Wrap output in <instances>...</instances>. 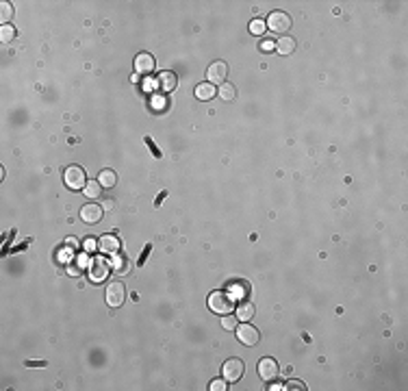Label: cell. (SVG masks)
Here are the masks:
<instances>
[{
    "label": "cell",
    "mask_w": 408,
    "mask_h": 391,
    "mask_svg": "<svg viewBox=\"0 0 408 391\" xmlns=\"http://www.w3.org/2000/svg\"><path fill=\"white\" fill-rule=\"evenodd\" d=\"M107 276H109V263L105 261V259H96V261L91 263V280L100 283V280H105Z\"/></svg>",
    "instance_id": "13"
},
{
    "label": "cell",
    "mask_w": 408,
    "mask_h": 391,
    "mask_svg": "<svg viewBox=\"0 0 408 391\" xmlns=\"http://www.w3.org/2000/svg\"><path fill=\"white\" fill-rule=\"evenodd\" d=\"M63 181H65V185L70 189H83L87 185V181H85V170L78 168V165H70V168L63 172Z\"/></svg>",
    "instance_id": "3"
},
{
    "label": "cell",
    "mask_w": 408,
    "mask_h": 391,
    "mask_svg": "<svg viewBox=\"0 0 408 391\" xmlns=\"http://www.w3.org/2000/svg\"><path fill=\"white\" fill-rule=\"evenodd\" d=\"M98 183L102 185V189H111L117 185V174L113 170H100L98 172Z\"/></svg>",
    "instance_id": "14"
},
{
    "label": "cell",
    "mask_w": 408,
    "mask_h": 391,
    "mask_svg": "<svg viewBox=\"0 0 408 391\" xmlns=\"http://www.w3.org/2000/svg\"><path fill=\"white\" fill-rule=\"evenodd\" d=\"M65 241H67V244H70V246H74V248H78V246H80V241H78L76 237H67Z\"/></svg>",
    "instance_id": "32"
},
{
    "label": "cell",
    "mask_w": 408,
    "mask_h": 391,
    "mask_svg": "<svg viewBox=\"0 0 408 391\" xmlns=\"http://www.w3.org/2000/svg\"><path fill=\"white\" fill-rule=\"evenodd\" d=\"M267 26L274 33H287L291 28V15L287 11H272L267 18Z\"/></svg>",
    "instance_id": "2"
},
{
    "label": "cell",
    "mask_w": 408,
    "mask_h": 391,
    "mask_svg": "<svg viewBox=\"0 0 408 391\" xmlns=\"http://www.w3.org/2000/svg\"><path fill=\"white\" fill-rule=\"evenodd\" d=\"M265 28H267V24H265V20H252L250 22V33L252 35H263L265 33Z\"/></svg>",
    "instance_id": "22"
},
{
    "label": "cell",
    "mask_w": 408,
    "mask_h": 391,
    "mask_svg": "<svg viewBox=\"0 0 408 391\" xmlns=\"http://www.w3.org/2000/svg\"><path fill=\"white\" fill-rule=\"evenodd\" d=\"M276 50H278L280 55H291L293 50H295V39L289 37V35H285V37H280L278 42H276Z\"/></svg>",
    "instance_id": "17"
},
{
    "label": "cell",
    "mask_w": 408,
    "mask_h": 391,
    "mask_svg": "<svg viewBox=\"0 0 408 391\" xmlns=\"http://www.w3.org/2000/svg\"><path fill=\"white\" fill-rule=\"evenodd\" d=\"M256 370H258V376L263 378V381H274L276 376H278V363L272 359V356H265V359H261L258 361V365H256Z\"/></svg>",
    "instance_id": "7"
},
{
    "label": "cell",
    "mask_w": 408,
    "mask_h": 391,
    "mask_svg": "<svg viewBox=\"0 0 408 391\" xmlns=\"http://www.w3.org/2000/svg\"><path fill=\"white\" fill-rule=\"evenodd\" d=\"M26 365L28 367H44L46 361H26Z\"/></svg>",
    "instance_id": "30"
},
{
    "label": "cell",
    "mask_w": 408,
    "mask_h": 391,
    "mask_svg": "<svg viewBox=\"0 0 408 391\" xmlns=\"http://www.w3.org/2000/svg\"><path fill=\"white\" fill-rule=\"evenodd\" d=\"M209 307H211V311H215V313H220V315H226V313L233 311L234 302H233L231 293L213 291V293L209 296Z\"/></svg>",
    "instance_id": "1"
},
{
    "label": "cell",
    "mask_w": 408,
    "mask_h": 391,
    "mask_svg": "<svg viewBox=\"0 0 408 391\" xmlns=\"http://www.w3.org/2000/svg\"><path fill=\"white\" fill-rule=\"evenodd\" d=\"M143 141H146L148 150H150V152H152V154H154V157H157V159H161V157H163V152H161L159 148H157V143L152 141V137H146V139H143Z\"/></svg>",
    "instance_id": "25"
},
{
    "label": "cell",
    "mask_w": 408,
    "mask_h": 391,
    "mask_svg": "<svg viewBox=\"0 0 408 391\" xmlns=\"http://www.w3.org/2000/svg\"><path fill=\"white\" fill-rule=\"evenodd\" d=\"M215 96H217V89L211 83H200L198 87H195V98H198V100H211V98H215Z\"/></svg>",
    "instance_id": "16"
},
{
    "label": "cell",
    "mask_w": 408,
    "mask_h": 391,
    "mask_svg": "<svg viewBox=\"0 0 408 391\" xmlns=\"http://www.w3.org/2000/svg\"><path fill=\"white\" fill-rule=\"evenodd\" d=\"M254 313H256V307H254V302H250V300L241 302L237 307V320H241V322L252 320L254 318Z\"/></svg>",
    "instance_id": "15"
},
{
    "label": "cell",
    "mask_w": 408,
    "mask_h": 391,
    "mask_svg": "<svg viewBox=\"0 0 408 391\" xmlns=\"http://www.w3.org/2000/svg\"><path fill=\"white\" fill-rule=\"evenodd\" d=\"M217 94L222 96V100L231 102V100H234V98H237V89H234V85H231V83H224V85H220Z\"/></svg>",
    "instance_id": "19"
},
{
    "label": "cell",
    "mask_w": 408,
    "mask_h": 391,
    "mask_svg": "<svg viewBox=\"0 0 408 391\" xmlns=\"http://www.w3.org/2000/svg\"><path fill=\"white\" fill-rule=\"evenodd\" d=\"M206 76H209V83L213 85H224L226 83V76H228V65L224 61H213L209 65V70H206Z\"/></svg>",
    "instance_id": "6"
},
{
    "label": "cell",
    "mask_w": 408,
    "mask_h": 391,
    "mask_svg": "<svg viewBox=\"0 0 408 391\" xmlns=\"http://www.w3.org/2000/svg\"><path fill=\"white\" fill-rule=\"evenodd\" d=\"M113 267H116L119 274L128 272V267H126V257H122V255H117V252H116V257H113Z\"/></svg>",
    "instance_id": "24"
},
{
    "label": "cell",
    "mask_w": 408,
    "mask_h": 391,
    "mask_svg": "<svg viewBox=\"0 0 408 391\" xmlns=\"http://www.w3.org/2000/svg\"><path fill=\"white\" fill-rule=\"evenodd\" d=\"M98 248L102 252H107V255H116V252H119V248H122V241H119L117 235H102V237L98 239Z\"/></svg>",
    "instance_id": "11"
},
{
    "label": "cell",
    "mask_w": 408,
    "mask_h": 391,
    "mask_svg": "<svg viewBox=\"0 0 408 391\" xmlns=\"http://www.w3.org/2000/svg\"><path fill=\"white\" fill-rule=\"evenodd\" d=\"M154 85H157V89H159V91H163V94H172V91L176 89V85H178V78H176V74H174V72L165 70V72H161L159 76H157Z\"/></svg>",
    "instance_id": "8"
},
{
    "label": "cell",
    "mask_w": 408,
    "mask_h": 391,
    "mask_svg": "<svg viewBox=\"0 0 408 391\" xmlns=\"http://www.w3.org/2000/svg\"><path fill=\"white\" fill-rule=\"evenodd\" d=\"M150 250H152V244H148L146 248H143L141 257H139V261H137V265H143V263H146V259H148V255H150Z\"/></svg>",
    "instance_id": "28"
},
{
    "label": "cell",
    "mask_w": 408,
    "mask_h": 391,
    "mask_svg": "<svg viewBox=\"0 0 408 391\" xmlns=\"http://www.w3.org/2000/svg\"><path fill=\"white\" fill-rule=\"evenodd\" d=\"M102 209L98 204H85L83 209H80V220H83L85 224H96L102 220Z\"/></svg>",
    "instance_id": "12"
},
{
    "label": "cell",
    "mask_w": 408,
    "mask_h": 391,
    "mask_svg": "<svg viewBox=\"0 0 408 391\" xmlns=\"http://www.w3.org/2000/svg\"><path fill=\"white\" fill-rule=\"evenodd\" d=\"M283 389H287V391H291V389H293V391H304V383H300V381H289Z\"/></svg>",
    "instance_id": "27"
},
{
    "label": "cell",
    "mask_w": 408,
    "mask_h": 391,
    "mask_svg": "<svg viewBox=\"0 0 408 391\" xmlns=\"http://www.w3.org/2000/svg\"><path fill=\"white\" fill-rule=\"evenodd\" d=\"M100 192H102V185L98 181H87V185L83 187V196H87V198H100Z\"/></svg>",
    "instance_id": "18"
},
{
    "label": "cell",
    "mask_w": 408,
    "mask_h": 391,
    "mask_svg": "<svg viewBox=\"0 0 408 391\" xmlns=\"http://www.w3.org/2000/svg\"><path fill=\"white\" fill-rule=\"evenodd\" d=\"M243 361L241 359H228L226 363L222 365V374H224V378H226L228 383H237L241 376H243Z\"/></svg>",
    "instance_id": "5"
},
{
    "label": "cell",
    "mask_w": 408,
    "mask_h": 391,
    "mask_svg": "<svg viewBox=\"0 0 408 391\" xmlns=\"http://www.w3.org/2000/svg\"><path fill=\"white\" fill-rule=\"evenodd\" d=\"M11 18H13V9H11V4L7 2V0H4V2H2V9H0V22H2V24H7Z\"/></svg>",
    "instance_id": "23"
},
{
    "label": "cell",
    "mask_w": 408,
    "mask_h": 391,
    "mask_svg": "<svg viewBox=\"0 0 408 391\" xmlns=\"http://www.w3.org/2000/svg\"><path fill=\"white\" fill-rule=\"evenodd\" d=\"M237 326H239L237 315H231V313L222 315V328H224V330H234Z\"/></svg>",
    "instance_id": "21"
},
{
    "label": "cell",
    "mask_w": 408,
    "mask_h": 391,
    "mask_svg": "<svg viewBox=\"0 0 408 391\" xmlns=\"http://www.w3.org/2000/svg\"><path fill=\"white\" fill-rule=\"evenodd\" d=\"M105 296H107L109 307H119V304L126 300V287H124V283H119V280H113V283H109Z\"/></svg>",
    "instance_id": "4"
},
{
    "label": "cell",
    "mask_w": 408,
    "mask_h": 391,
    "mask_svg": "<svg viewBox=\"0 0 408 391\" xmlns=\"http://www.w3.org/2000/svg\"><path fill=\"white\" fill-rule=\"evenodd\" d=\"M237 339L243 346H256L258 339H261V335H258V330L254 328V326L250 324H241L237 328Z\"/></svg>",
    "instance_id": "9"
},
{
    "label": "cell",
    "mask_w": 408,
    "mask_h": 391,
    "mask_svg": "<svg viewBox=\"0 0 408 391\" xmlns=\"http://www.w3.org/2000/svg\"><path fill=\"white\" fill-rule=\"evenodd\" d=\"M0 39H2V44H9L15 39V28L11 24H2L0 26Z\"/></svg>",
    "instance_id": "20"
},
{
    "label": "cell",
    "mask_w": 408,
    "mask_h": 391,
    "mask_svg": "<svg viewBox=\"0 0 408 391\" xmlns=\"http://www.w3.org/2000/svg\"><path fill=\"white\" fill-rule=\"evenodd\" d=\"M165 196H168V192H161V194L157 196V200H154V206H159L161 202H163V200H165Z\"/></svg>",
    "instance_id": "31"
},
{
    "label": "cell",
    "mask_w": 408,
    "mask_h": 391,
    "mask_svg": "<svg viewBox=\"0 0 408 391\" xmlns=\"http://www.w3.org/2000/svg\"><path fill=\"white\" fill-rule=\"evenodd\" d=\"M154 70V57L148 55V53H139L135 57V72L139 74V76H148V74H152Z\"/></svg>",
    "instance_id": "10"
},
{
    "label": "cell",
    "mask_w": 408,
    "mask_h": 391,
    "mask_svg": "<svg viewBox=\"0 0 408 391\" xmlns=\"http://www.w3.org/2000/svg\"><path fill=\"white\" fill-rule=\"evenodd\" d=\"M250 291V287H248V283H241V285H233V293H248Z\"/></svg>",
    "instance_id": "29"
},
{
    "label": "cell",
    "mask_w": 408,
    "mask_h": 391,
    "mask_svg": "<svg viewBox=\"0 0 408 391\" xmlns=\"http://www.w3.org/2000/svg\"><path fill=\"white\" fill-rule=\"evenodd\" d=\"M209 389H211V391H226V389H228L226 378H224V381H222V378H217V381H213V383L209 385Z\"/></svg>",
    "instance_id": "26"
}]
</instances>
